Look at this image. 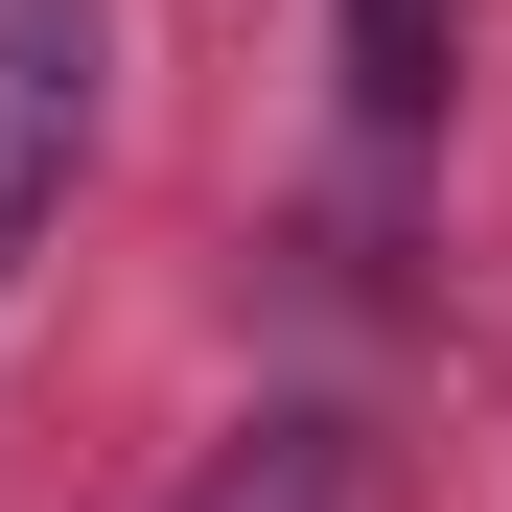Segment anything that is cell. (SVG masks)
I'll return each mask as SVG.
<instances>
[{
  "label": "cell",
  "mask_w": 512,
  "mask_h": 512,
  "mask_svg": "<svg viewBox=\"0 0 512 512\" xmlns=\"http://www.w3.org/2000/svg\"><path fill=\"white\" fill-rule=\"evenodd\" d=\"M70 140H94V0H0V280H24Z\"/></svg>",
  "instance_id": "cell-1"
},
{
  "label": "cell",
  "mask_w": 512,
  "mask_h": 512,
  "mask_svg": "<svg viewBox=\"0 0 512 512\" xmlns=\"http://www.w3.org/2000/svg\"><path fill=\"white\" fill-rule=\"evenodd\" d=\"M163 512H373V443H350L326 396H256V419H233V443L163 489Z\"/></svg>",
  "instance_id": "cell-2"
},
{
  "label": "cell",
  "mask_w": 512,
  "mask_h": 512,
  "mask_svg": "<svg viewBox=\"0 0 512 512\" xmlns=\"http://www.w3.org/2000/svg\"><path fill=\"white\" fill-rule=\"evenodd\" d=\"M443 47H466V0H350V140L373 163L443 140Z\"/></svg>",
  "instance_id": "cell-3"
}]
</instances>
